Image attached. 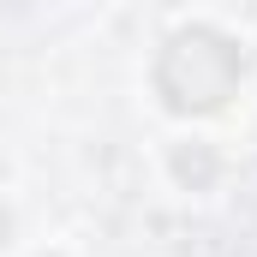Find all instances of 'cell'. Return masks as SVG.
Listing matches in <instances>:
<instances>
[{"label":"cell","mask_w":257,"mask_h":257,"mask_svg":"<svg viewBox=\"0 0 257 257\" xmlns=\"http://www.w3.org/2000/svg\"><path fill=\"white\" fill-rule=\"evenodd\" d=\"M6 239H12V215H6V203H0V251H6Z\"/></svg>","instance_id":"3957f363"},{"label":"cell","mask_w":257,"mask_h":257,"mask_svg":"<svg viewBox=\"0 0 257 257\" xmlns=\"http://www.w3.org/2000/svg\"><path fill=\"white\" fill-rule=\"evenodd\" d=\"M174 180L192 186V192H203V186L215 180V150H203V144H180V150H174Z\"/></svg>","instance_id":"7a4b0ae2"},{"label":"cell","mask_w":257,"mask_h":257,"mask_svg":"<svg viewBox=\"0 0 257 257\" xmlns=\"http://www.w3.org/2000/svg\"><path fill=\"white\" fill-rule=\"evenodd\" d=\"M239 42L215 24H186L168 36L162 60H156V96L174 114H215L233 90H239Z\"/></svg>","instance_id":"6da1fadb"}]
</instances>
